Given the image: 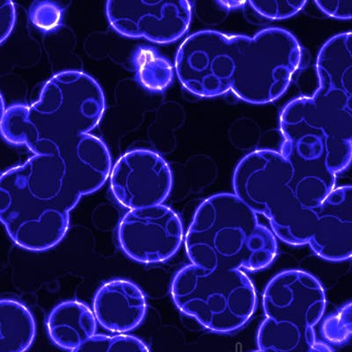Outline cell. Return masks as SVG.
Segmentation results:
<instances>
[{
	"mask_svg": "<svg viewBox=\"0 0 352 352\" xmlns=\"http://www.w3.org/2000/svg\"><path fill=\"white\" fill-rule=\"evenodd\" d=\"M105 96L92 76L64 71L50 78L31 105H12L2 112L6 142L25 146L50 164L64 165L97 190L112 170L108 147L90 132L102 120Z\"/></svg>",
	"mask_w": 352,
	"mask_h": 352,
	"instance_id": "1",
	"label": "cell"
},
{
	"mask_svg": "<svg viewBox=\"0 0 352 352\" xmlns=\"http://www.w3.org/2000/svg\"><path fill=\"white\" fill-rule=\"evenodd\" d=\"M302 60L296 37L281 28L254 36L202 30L190 34L175 55L182 86L200 98L232 93L250 104L280 99Z\"/></svg>",
	"mask_w": 352,
	"mask_h": 352,
	"instance_id": "2",
	"label": "cell"
},
{
	"mask_svg": "<svg viewBox=\"0 0 352 352\" xmlns=\"http://www.w3.org/2000/svg\"><path fill=\"white\" fill-rule=\"evenodd\" d=\"M184 244L191 264L207 270L260 272L278 254L275 234L234 193L213 195L199 204Z\"/></svg>",
	"mask_w": 352,
	"mask_h": 352,
	"instance_id": "3",
	"label": "cell"
},
{
	"mask_svg": "<svg viewBox=\"0 0 352 352\" xmlns=\"http://www.w3.org/2000/svg\"><path fill=\"white\" fill-rule=\"evenodd\" d=\"M170 292L182 314L218 334L243 328L257 307L256 288L243 270H207L190 264L176 273Z\"/></svg>",
	"mask_w": 352,
	"mask_h": 352,
	"instance_id": "4",
	"label": "cell"
},
{
	"mask_svg": "<svg viewBox=\"0 0 352 352\" xmlns=\"http://www.w3.org/2000/svg\"><path fill=\"white\" fill-rule=\"evenodd\" d=\"M279 240L292 246L309 245L329 262L352 257V185L335 188L320 206L294 210L270 221Z\"/></svg>",
	"mask_w": 352,
	"mask_h": 352,
	"instance_id": "5",
	"label": "cell"
},
{
	"mask_svg": "<svg viewBox=\"0 0 352 352\" xmlns=\"http://www.w3.org/2000/svg\"><path fill=\"white\" fill-rule=\"evenodd\" d=\"M316 66L319 87L305 104L336 140L352 143V32L326 41Z\"/></svg>",
	"mask_w": 352,
	"mask_h": 352,
	"instance_id": "6",
	"label": "cell"
},
{
	"mask_svg": "<svg viewBox=\"0 0 352 352\" xmlns=\"http://www.w3.org/2000/svg\"><path fill=\"white\" fill-rule=\"evenodd\" d=\"M184 225L170 207L132 210L122 217L118 240L122 252L134 262L155 264L172 258L184 242Z\"/></svg>",
	"mask_w": 352,
	"mask_h": 352,
	"instance_id": "7",
	"label": "cell"
},
{
	"mask_svg": "<svg viewBox=\"0 0 352 352\" xmlns=\"http://www.w3.org/2000/svg\"><path fill=\"white\" fill-rule=\"evenodd\" d=\"M193 2L115 1L106 3V16L116 32L156 43H171L186 34L192 18Z\"/></svg>",
	"mask_w": 352,
	"mask_h": 352,
	"instance_id": "8",
	"label": "cell"
},
{
	"mask_svg": "<svg viewBox=\"0 0 352 352\" xmlns=\"http://www.w3.org/2000/svg\"><path fill=\"white\" fill-rule=\"evenodd\" d=\"M281 153L307 162L326 165L336 175L352 162V143L336 140L301 98L286 104L280 115Z\"/></svg>",
	"mask_w": 352,
	"mask_h": 352,
	"instance_id": "9",
	"label": "cell"
},
{
	"mask_svg": "<svg viewBox=\"0 0 352 352\" xmlns=\"http://www.w3.org/2000/svg\"><path fill=\"white\" fill-rule=\"evenodd\" d=\"M110 190L124 208H148L165 202L173 188L170 166L160 154L130 151L116 160L109 175Z\"/></svg>",
	"mask_w": 352,
	"mask_h": 352,
	"instance_id": "10",
	"label": "cell"
},
{
	"mask_svg": "<svg viewBox=\"0 0 352 352\" xmlns=\"http://www.w3.org/2000/svg\"><path fill=\"white\" fill-rule=\"evenodd\" d=\"M326 306L322 284L303 270L278 273L263 291V312L269 319L289 320L314 328L324 316Z\"/></svg>",
	"mask_w": 352,
	"mask_h": 352,
	"instance_id": "11",
	"label": "cell"
},
{
	"mask_svg": "<svg viewBox=\"0 0 352 352\" xmlns=\"http://www.w3.org/2000/svg\"><path fill=\"white\" fill-rule=\"evenodd\" d=\"M146 295L131 281L107 282L94 297L93 312L97 322L118 335L137 329L146 318Z\"/></svg>",
	"mask_w": 352,
	"mask_h": 352,
	"instance_id": "12",
	"label": "cell"
},
{
	"mask_svg": "<svg viewBox=\"0 0 352 352\" xmlns=\"http://www.w3.org/2000/svg\"><path fill=\"white\" fill-rule=\"evenodd\" d=\"M96 330L97 320L94 312L77 300L58 304L47 320L50 340L63 350L74 351L96 336Z\"/></svg>",
	"mask_w": 352,
	"mask_h": 352,
	"instance_id": "13",
	"label": "cell"
},
{
	"mask_svg": "<svg viewBox=\"0 0 352 352\" xmlns=\"http://www.w3.org/2000/svg\"><path fill=\"white\" fill-rule=\"evenodd\" d=\"M258 350L272 352H334L326 342L317 340L312 327L289 320L266 318L257 331Z\"/></svg>",
	"mask_w": 352,
	"mask_h": 352,
	"instance_id": "14",
	"label": "cell"
},
{
	"mask_svg": "<svg viewBox=\"0 0 352 352\" xmlns=\"http://www.w3.org/2000/svg\"><path fill=\"white\" fill-rule=\"evenodd\" d=\"M36 336V323L30 309L20 301H0V352H26Z\"/></svg>",
	"mask_w": 352,
	"mask_h": 352,
	"instance_id": "15",
	"label": "cell"
},
{
	"mask_svg": "<svg viewBox=\"0 0 352 352\" xmlns=\"http://www.w3.org/2000/svg\"><path fill=\"white\" fill-rule=\"evenodd\" d=\"M134 67L140 83L151 92H162L170 86L174 78V68L170 62L151 47L136 50Z\"/></svg>",
	"mask_w": 352,
	"mask_h": 352,
	"instance_id": "16",
	"label": "cell"
},
{
	"mask_svg": "<svg viewBox=\"0 0 352 352\" xmlns=\"http://www.w3.org/2000/svg\"><path fill=\"white\" fill-rule=\"evenodd\" d=\"M71 352H150L147 345L134 336L96 335Z\"/></svg>",
	"mask_w": 352,
	"mask_h": 352,
	"instance_id": "17",
	"label": "cell"
},
{
	"mask_svg": "<svg viewBox=\"0 0 352 352\" xmlns=\"http://www.w3.org/2000/svg\"><path fill=\"white\" fill-rule=\"evenodd\" d=\"M322 334L333 344H344L352 338V302L327 317L322 325Z\"/></svg>",
	"mask_w": 352,
	"mask_h": 352,
	"instance_id": "18",
	"label": "cell"
},
{
	"mask_svg": "<svg viewBox=\"0 0 352 352\" xmlns=\"http://www.w3.org/2000/svg\"><path fill=\"white\" fill-rule=\"evenodd\" d=\"M262 132L256 121L241 118L232 122L228 129V138L232 146L241 151L256 149L259 146Z\"/></svg>",
	"mask_w": 352,
	"mask_h": 352,
	"instance_id": "19",
	"label": "cell"
},
{
	"mask_svg": "<svg viewBox=\"0 0 352 352\" xmlns=\"http://www.w3.org/2000/svg\"><path fill=\"white\" fill-rule=\"evenodd\" d=\"M247 5L261 16L270 21L286 20L294 16L307 4V1H285V0H268V1H247Z\"/></svg>",
	"mask_w": 352,
	"mask_h": 352,
	"instance_id": "20",
	"label": "cell"
},
{
	"mask_svg": "<svg viewBox=\"0 0 352 352\" xmlns=\"http://www.w3.org/2000/svg\"><path fill=\"white\" fill-rule=\"evenodd\" d=\"M31 23L43 32H52L60 25L62 9L52 1H34L31 4L30 11Z\"/></svg>",
	"mask_w": 352,
	"mask_h": 352,
	"instance_id": "21",
	"label": "cell"
},
{
	"mask_svg": "<svg viewBox=\"0 0 352 352\" xmlns=\"http://www.w3.org/2000/svg\"><path fill=\"white\" fill-rule=\"evenodd\" d=\"M314 4L323 14L336 20H352V1L349 0H330L316 1Z\"/></svg>",
	"mask_w": 352,
	"mask_h": 352,
	"instance_id": "22",
	"label": "cell"
},
{
	"mask_svg": "<svg viewBox=\"0 0 352 352\" xmlns=\"http://www.w3.org/2000/svg\"><path fill=\"white\" fill-rule=\"evenodd\" d=\"M15 20H16V8L14 3L8 0L3 1L0 5V42L4 43L5 41L10 36L14 30Z\"/></svg>",
	"mask_w": 352,
	"mask_h": 352,
	"instance_id": "23",
	"label": "cell"
},
{
	"mask_svg": "<svg viewBox=\"0 0 352 352\" xmlns=\"http://www.w3.org/2000/svg\"><path fill=\"white\" fill-rule=\"evenodd\" d=\"M254 352H272V351H261V350H258V351H254Z\"/></svg>",
	"mask_w": 352,
	"mask_h": 352,
	"instance_id": "24",
	"label": "cell"
}]
</instances>
